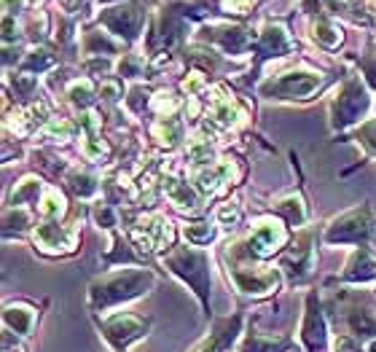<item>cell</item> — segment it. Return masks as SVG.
Segmentation results:
<instances>
[{"instance_id":"obj_1","label":"cell","mask_w":376,"mask_h":352,"mask_svg":"<svg viewBox=\"0 0 376 352\" xmlns=\"http://www.w3.org/2000/svg\"><path fill=\"white\" fill-rule=\"evenodd\" d=\"M150 285H153V277L148 272H119V275H110L105 280H97L91 285V309L119 304L124 299L140 296Z\"/></svg>"},{"instance_id":"obj_2","label":"cell","mask_w":376,"mask_h":352,"mask_svg":"<svg viewBox=\"0 0 376 352\" xmlns=\"http://www.w3.org/2000/svg\"><path fill=\"white\" fill-rule=\"evenodd\" d=\"M164 263L175 272L181 275L183 280L191 282V288L199 293V299L207 304V280H210V272H207V256L199 253V250H175L172 256H167Z\"/></svg>"},{"instance_id":"obj_3","label":"cell","mask_w":376,"mask_h":352,"mask_svg":"<svg viewBox=\"0 0 376 352\" xmlns=\"http://www.w3.org/2000/svg\"><path fill=\"white\" fill-rule=\"evenodd\" d=\"M148 331V322L135 318V315H116L105 322V339L116 347L119 352H124L135 339H140Z\"/></svg>"},{"instance_id":"obj_4","label":"cell","mask_w":376,"mask_h":352,"mask_svg":"<svg viewBox=\"0 0 376 352\" xmlns=\"http://www.w3.org/2000/svg\"><path fill=\"white\" fill-rule=\"evenodd\" d=\"M368 234V210H352L333 221L328 229V242H361Z\"/></svg>"},{"instance_id":"obj_5","label":"cell","mask_w":376,"mask_h":352,"mask_svg":"<svg viewBox=\"0 0 376 352\" xmlns=\"http://www.w3.org/2000/svg\"><path fill=\"white\" fill-rule=\"evenodd\" d=\"M368 107V97L363 92V86L358 81H349L344 86V92L339 97V103H336V110H333V116H336V126H346V124H352L358 116H361L363 110Z\"/></svg>"},{"instance_id":"obj_6","label":"cell","mask_w":376,"mask_h":352,"mask_svg":"<svg viewBox=\"0 0 376 352\" xmlns=\"http://www.w3.org/2000/svg\"><path fill=\"white\" fill-rule=\"evenodd\" d=\"M320 86V76H309V73H290L277 81H269L266 86H261L264 94H277V97H306Z\"/></svg>"},{"instance_id":"obj_7","label":"cell","mask_w":376,"mask_h":352,"mask_svg":"<svg viewBox=\"0 0 376 352\" xmlns=\"http://www.w3.org/2000/svg\"><path fill=\"white\" fill-rule=\"evenodd\" d=\"M237 334H240V318L218 322V325H215V331L210 334V339H205L194 352H221L234 341Z\"/></svg>"},{"instance_id":"obj_8","label":"cell","mask_w":376,"mask_h":352,"mask_svg":"<svg viewBox=\"0 0 376 352\" xmlns=\"http://www.w3.org/2000/svg\"><path fill=\"white\" fill-rule=\"evenodd\" d=\"M283 240H285V234H283L280 226L264 223V226H258L253 240H250V253L264 259V256H269L271 250H277V245H283Z\"/></svg>"},{"instance_id":"obj_9","label":"cell","mask_w":376,"mask_h":352,"mask_svg":"<svg viewBox=\"0 0 376 352\" xmlns=\"http://www.w3.org/2000/svg\"><path fill=\"white\" fill-rule=\"evenodd\" d=\"M103 22L113 32L127 35V38H135L137 30H140V14H137V8H113V11H105Z\"/></svg>"},{"instance_id":"obj_10","label":"cell","mask_w":376,"mask_h":352,"mask_svg":"<svg viewBox=\"0 0 376 352\" xmlns=\"http://www.w3.org/2000/svg\"><path fill=\"white\" fill-rule=\"evenodd\" d=\"M304 339H306V347L312 352H317L325 344V328H323L320 309H315V299H309V315H306V325H304Z\"/></svg>"},{"instance_id":"obj_11","label":"cell","mask_w":376,"mask_h":352,"mask_svg":"<svg viewBox=\"0 0 376 352\" xmlns=\"http://www.w3.org/2000/svg\"><path fill=\"white\" fill-rule=\"evenodd\" d=\"M35 237L41 240V245L44 247H70L75 240L70 231H65L62 226H54V223L41 226V229L35 231Z\"/></svg>"},{"instance_id":"obj_12","label":"cell","mask_w":376,"mask_h":352,"mask_svg":"<svg viewBox=\"0 0 376 352\" xmlns=\"http://www.w3.org/2000/svg\"><path fill=\"white\" fill-rule=\"evenodd\" d=\"M32 320H35V312L30 306H8L6 309V322L14 328L16 334H27L32 328Z\"/></svg>"},{"instance_id":"obj_13","label":"cell","mask_w":376,"mask_h":352,"mask_svg":"<svg viewBox=\"0 0 376 352\" xmlns=\"http://www.w3.org/2000/svg\"><path fill=\"white\" fill-rule=\"evenodd\" d=\"M346 277H349V280H371V277H376V263L368 250H361V253L355 256Z\"/></svg>"},{"instance_id":"obj_14","label":"cell","mask_w":376,"mask_h":352,"mask_svg":"<svg viewBox=\"0 0 376 352\" xmlns=\"http://www.w3.org/2000/svg\"><path fill=\"white\" fill-rule=\"evenodd\" d=\"M261 51H264V54H285V51H287L285 30H280V27H271V30H266L264 41H261Z\"/></svg>"},{"instance_id":"obj_15","label":"cell","mask_w":376,"mask_h":352,"mask_svg":"<svg viewBox=\"0 0 376 352\" xmlns=\"http://www.w3.org/2000/svg\"><path fill=\"white\" fill-rule=\"evenodd\" d=\"M167 194L172 197V202L178 204V207H196V194L188 188V185L178 183V181H167Z\"/></svg>"},{"instance_id":"obj_16","label":"cell","mask_w":376,"mask_h":352,"mask_svg":"<svg viewBox=\"0 0 376 352\" xmlns=\"http://www.w3.org/2000/svg\"><path fill=\"white\" fill-rule=\"evenodd\" d=\"M228 175H231V164H218V167H212L199 175V188L202 191H215V185L221 183L223 178H228Z\"/></svg>"},{"instance_id":"obj_17","label":"cell","mask_w":376,"mask_h":352,"mask_svg":"<svg viewBox=\"0 0 376 352\" xmlns=\"http://www.w3.org/2000/svg\"><path fill=\"white\" fill-rule=\"evenodd\" d=\"M287 344L283 339H261V337H250L247 339V344H245V350L242 352H277V350H285Z\"/></svg>"},{"instance_id":"obj_18","label":"cell","mask_w":376,"mask_h":352,"mask_svg":"<svg viewBox=\"0 0 376 352\" xmlns=\"http://www.w3.org/2000/svg\"><path fill=\"white\" fill-rule=\"evenodd\" d=\"M280 213H285L287 223H301L304 221V204H301L299 197H287V200L280 202Z\"/></svg>"},{"instance_id":"obj_19","label":"cell","mask_w":376,"mask_h":352,"mask_svg":"<svg viewBox=\"0 0 376 352\" xmlns=\"http://www.w3.org/2000/svg\"><path fill=\"white\" fill-rule=\"evenodd\" d=\"M70 97H73L75 105H89V103H91L89 81H75L73 86H70Z\"/></svg>"},{"instance_id":"obj_20","label":"cell","mask_w":376,"mask_h":352,"mask_svg":"<svg viewBox=\"0 0 376 352\" xmlns=\"http://www.w3.org/2000/svg\"><path fill=\"white\" fill-rule=\"evenodd\" d=\"M212 122L221 124V126H226V124H231V119H234V105L226 100V103H218V105L212 107Z\"/></svg>"},{"instance_id":"obj_21","label":"cell","mask_w":376,"mask_h":352,"mask_svg":"<svg viewBox=\"0 0 376 352\" xmlns=\"http://www.w3.org/2000/svg\"><path fill=\"white\" fill-rule=\"evenodd\" d=\"M315 38L320 44H325V46H336L339 44V32L333 30L331 25H325V22H320L315 27Z\"/></svg>"},{"instance_id":"obj_22","label":"cell","mask_w":376,"mask_h":352,"mask_svg":"<svg viewBox=\"0 0 376 352\" xmlns=\"http://www.w3.org/2000/svg\"><path fill=\"white\" fill-rule=\"evenodd\" d=\"M70 185H73L75 194H81V197H89V194H94V188H97L89 175H73V178H70Z\"/></svg>"},{"instance_id":"obj_23","label":"cell","mask_w":376,"mask_h":352,"mask_svg":"<svg viewBox=\"0 0 376 352\" xmlns=\"http://www.w3.org/2000/svg\"><path fill=\"white\" fill-rule=\"evenodd\" d=\"M212 234H215V231H212L210 226H205V223H202V229H196V226H188V229H186V237H188L191 242H196V245H202V242H210Z\"/></svg>"},{"instance_id":"obj_24","label":"cell","mask_w":376,"mask_h":352,"mask_svg":"<svg viewBox=\"0 0 376 352\" xmlns=\"http://www.w3.org/2000/svg\"><path fill=\"white\" fill-rule=\"evenodd\" d=\"M51 57H46V51H32V57L27 60V67H38V70H46L51 67Z\"/></svg>"},{"instance_id":"obj_25","label":"cell","mask_w":376,"mask_h":352,"mask_svg":"<svg viewBox=\"0 0 376 352\" xmlns=\"http://www.w3.org/2000/svg\"><path fill=\"white\" fill-rule=\"evenodd\" d=\"M336 352H363L361 344H355L352 339H339L336 341Z\"/></svg>"},{"instance_id":"obj_26","label":"cell","mask_w":376,"mask_h":352,"mask_svg":"<svg viewBox=\"0 0 376 352\" xmlns=\"http://www.w3.org/2000/svg\"><path fill=\"white\" fill-rule=\"evenodd\" d=\"M97 223H100V226H113V213H110L108 207L97 210Z\"/></svg>"},{"instance_id":"obj_27","label":"cell","mask_w":376,"mask_h":352,"mask_svg":"<svg viewBox=\"0 0 376 352\" xmlns=\"http://www.w3.org/2000/svg\"><path fill=\"white\" fill-rule=\"evenodd\" d=\"M218 218H221V221H223V223H228V221H231V223H234V221H237V218H240V213H237V207H223V210H221V213H218Z\"/></svg>"},{"instance_id":"obj_28","label":"cell","mask_w":376,"mask_h":352,"mask_svg":"<svg viewBox=\"0 0 376 352\" xmlns=\"http://www.w3.org/2000/svg\"><path fill=\"white\" fill-rule=\"evenodd\" d=\"M363 138H365V143L376 151V124H368V126L363 129Z\"/></svg>"}]
</instances>
